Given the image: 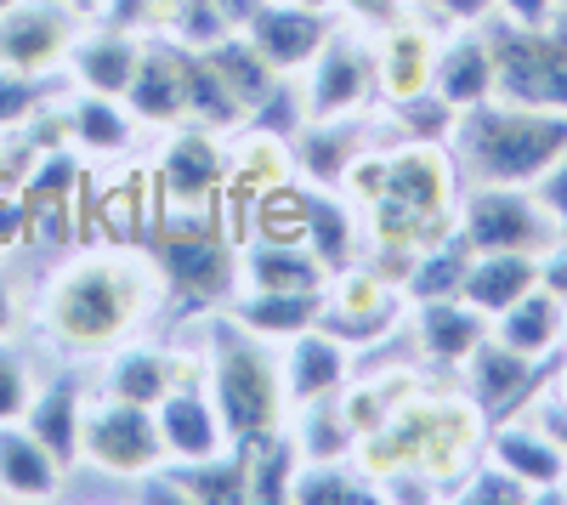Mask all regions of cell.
Instances as JSON below:
<instances>
[{"label":"cell","mask_w":567,"mask_h":505,"mask_svg":"<svg viewBox=\"0 0 567 505\" xmlns=\"http://www.w3.org/2000/svg\"><path fill=\"white\" fill-rule=\"evenodd\" d=\"M159 307H165V279L154 256L131 245H97V250L69 256L40 285L34 336L52 352H63L69 363H80L142 336Z\"/></svg>","instance_id":"6da1fadb"},{"label":"cell","mask_w":567,"mask_h":505,"mask_svg":"<svg viewBox=\"0 0 567 505\" xmlns=\"http://www.w3.org/2000/svg\"><path fill=\"white\" fill-rule=\"evenodd\" d=\"M205 387L216 398V415L227 426V443H261L267 432L284 426L290 403H284V375H278V352L272 341L250 336L239 318H227V307H216V318L205 324Z\"/></svg>","instance_id":"7a4b0ae2"},{"label":"cell","mask_w":567,"mask_h":505,"mask_svg":"<svg viewBox=\"0 0 567 505\" xmlns=\"http://www.w3.org/2000/svg\"><path fill=\"white\" fill-rule=\"evenodd\" d=\"M449 148H454L465 182H516V188H534L567 154V114L488 97L460 114Z\"/></svg>","instance_id":"3957f363"},{"label":"cell","mask_w":567,"mask_h":505,"mask_svg":"<svg viewBox=\"0 0 567 505\" xmlns=\"http://www.w3.org/2000/svg\"><path fill=\"white\" fill-rule=\"evenodd\" d=\"M148 256L176 307H227L239 290V245L216 227V210H165Z\"/></svg>","instance_id":"277c9868"},{"label":"cell","mask_w":567,"mask_h":505,"mask_svg":"<svg viewBox=\"0 0 567 505\" xmlns=\"http://www.w3.org/2000/svg\"><path fill=\"white\" fill-rule=\"evenodd\" d=\"M494 40V97L567 114V7L550 23L488 18Z\"/></svg>","instance_id":"5b68a950"},{"label":"cell","mask_w":567,"mask_h":505,"mask_svg":"<svg viewBox=\"0 0 567 505\" xmlns=\"http://www.w3.org/2000/svg\"><path fill=\"white\" fill-rule=\"evenodd\" d=\"M80 461L91 472H103L114 483H142L165 472V437L148 403H125L109 392H91L85 398V426H80Z\"/></svg>","instance_id":"8992f818"},{"label":"cell","mask_w":567,"mask_h":505,"mask_svg":"<svg viewBox=\"0 0 567 505\" xmlns=\"http://www.w3.org/2000/svg\"><path fill=\"white\" fill-rule=\"evenodd\" d=\"M454 234L471 250H545L561 227L534 188L516 182H465L454 205Z\"/></svg>","instance_id":"52a82bcc"},{"label":"cell","mask_w":567,"mask_h":505,"mask_svg":"<svg viewBox=\"0 0 567 505\" xmlns=\"http://www.w3.org/2000/svg\"><path fill=\"white\" fill-rule=\"evenodd\" d=\"M374 103H381V91H374L369 34L352 23H336V34L301 69V109L307 120H352V114H369Z\"/></svg>","instance_id":"ba28073f"},{"label":"cell","mask_w":567,"mask_h":505,"mask_svg":"<svg viewBox=\"0 0 567 505\" xmlns=\"http://www.w3.org/2000/svg\"><path fill=\"white\" fill-rule=\"evenodd\" d=\"M154 182H159L165 210H216L227 194V131L176 120L159 143Z\"/></svg>","instance_id":"9c48e42d"},{"label":"cell","mask_w":567,"mask_h":505,"mask_svg":"<svg viewBox=\"0 0 567 505\" xmlns=\"http://www.w3.org/2000/svg\"><path fill=\"white\" fill-rule=\"evenodd\" d=\"M403 290L392 279H381L369 261H352L341 272H329V285H323V312H318V330H329L336 341H347L352 352L358 347H374V341H386L398 324H403Z\"/></svg>","instance_id":"30bf717a"},{"label":"cell","mask_w":567,"mask_h":505,"mask_svg":"<svg viewBox=\"0 0 567 505\" xmlns=\"http://www.w3.org/2000/svg\"><path fill=\"white\" fill-rule=\"evenodd\" d=\"M556 358H523V352L499 347L494 336H483L477 352L460 363V370H465V398L477 403V415L488 426L511 421V415H528V409L545 398L550 375H556Z\"/></svg>","instance_id":"8fae6325"},{"label":"cell","mask_w":567,"mask_h":505,"mask_svg":"<svg viewBox=\"0 0 567 505\" xmlns=\"http://www.w3.org/2000/svg\"><path fill=\"white\" fill-rule=\"evenodd\" d=\"M449 29H437L432 18H398L386 29L369 34V58H374V91H381V109L386 103H403V97H420L432 91V69H437V45H443Z\"/></svg>","instance_id":"7c38bea8"},{"label":"cell","mask_w":567,"mask_h":505,"mask_svg":"<svg viewBox=\"0 0 567 505\" xmlns=\"http://www.w3.org/2000/svg\"><path fill=\"white\" fill-rule=\"evenodd\" d=\"M85 18H74L58 0H18L12 12H0V63L18 74L52 80L69 63V45Z\"/></svg>","instance_id":"4fadbf2b"},{"label":"cell","mask_w":567,"mask_h":505,"mask_svg":"<svg viewBox=\"0 0 567 505\" xmlns=\"http://www.w3.org/2000/svg\"><path fill=\"white\" fill-rule=\"evenodd\" d=\"M154 421H159V437H165L171 461H205V454H221L227 449V426H221L216 398L205 387V358L199 352L182 370V381L154 403Z\"/></svg>","instance_id":"5bb4252c"},{"label":"cell","mask_w":567,"mask_h":505,"mask_svg":"<svg viewBox=\"0 0 567 505\" xmlns=\"http://www.w3.org/2000/svg\"><path fill=\"white\" fill-rule=\"evenodd\" d=\"M142 45H148V34L120 29V23H109V18H91V23H80V34H74V45H69L63 74H74L80 91H97V97H125L131 80H136V63H142Z\"/></svg>","instance_id":"9a60e30c"},{"label":"cell","mask_w":567,"mask_h":505,"mask_svg":"<svg viewBox=\"0 0 567 505\" xmlns=\"http://www.w3.org/2000/svg\"><path fill=\"white\" fill-rule=\"evenodd\" d=\"M336 12H318V7H290V0H267V7L245 23L250 45L278 69V74H301L312 58H318V45L336 34Z\"/></svg>","instance_id":"2e32d148"},{"label":"cell","mask_w":567,"mask_h":505,"mask_svg":"<svg viewBox=\"0 0 567 505\" xmlns=\"http://www.w3.org/2000/svg\"><path fill=\"white\" fill-rule=\"evenodd\" d=\"M278 375H284V403L290 409L318 403V398H341L352 381V347L312 324L278 347Z\"/></svg>","instance_id":"e0dca14e"},{"label":"cell","mask_w":567,"mask_h":505,"mask_svg":"<svg viewBox=\"0 0 567 505\" xmlns=\"http://www.w3.org/2000/svg\"><path fill=\"white\" fill-rule=\"evenodd\" d=\"M194 363V352H182V347H165V341H142V336H131V341H120L114 352H103V375H97V392H109V398H125V403H159L176 381H182V370Z\"/></svg>","instance_id":"ac0fdd59"},{"label":"cell","mask_w":567,"mask_h":505,"mask_svg":"<svg viewBox=\"0 0 567 505\" xmlns=\"http://www.w3.org/2000/svg\"><path fill=\"white\" fill-rule=\"evenodd\" d=\"M483 454H488V461H499L505 472H516L539 499H556V488L567 477V454L534 421V409H528V415H511V421H494L488 437H483Z\"/></svg>","instance_id":"d6986e66"},{"label":"cell","mask_w":567,"mask_h":505,"mask_svg":"<svg viewBox=\"0 0 567 505\" xmlns=\"http://www.w3.org/2000/svg\"><path fill=\"white\" fill-rule=\"evenodd\" d=\"M409 336H414V352L425 363L460 370L477 352V341L488 336V318L460 296H432V301H409Z\"/></svg>","instance_id":"ffe728a7"},{"label":"cell","mask_w":567,"mask_h":505,"mask_svg":"<svg viewBox=\"0 0 567 505\" xmlns=\"http://www.w3.org/2000/svg\"><path fill=\"white\" fill-rule=\"evenodd\" d=\"M432 91L454 114H465V109H477V103L494 97V40H488V23L443 34L437 69H432Z\"/></svg>","instance_id":"44dd1931"},{"label":"cell","mask_w":567,"mask_h":505,"mask_svg":"<svg viewBox=\"0 0 567 505\" xmlns=\"http://www.w3.org/2000/svg\"><path fill=\"white\" fill-rule=\"evenodd\" d=\"M296 182H301V176H296ZM301 239H307V250H312L329 272H341V267L363 261V216H358V205H352L341 188L301 182Z\"/></svg>","instance_id":"7402d4cb"},{"label":"cell","mask_w":567,"mask_h":505,"mask_svg":"<svg viewBox=\"0 0 567 505\" xmlns=\"http://www.w3.org/2000/svg\"><path fill=\"white\" fill-rule=\"evenodd\" d=\"M125 109L136 114V125H148V131H171L176 120H187L182 58H176V40L171 34H148L142 63H136V80L125 91Z\"/></svg>","instance_id":"603a6c76"},{"label":"cell","mask_w":567,"mask_h":505,"mask_svg":"<svg viewBox=\"0 0 567 505\" xmlns=\"http://www.w3.org/2000/svg\"><path fill=\"white\" fill-rule=\"evenodd\" d=\"M374 143L363 114L352 120H301L290 131V154H296V176L301 182H318V188H341L347 165Z\"/></svg>","instance_id":"cb8c5ba5"},{"label":"cell","mask_w":567,"mask_h":505,"mask_svg":"<svg viewBox=\"0 0 567 505\" xmlns=\"http://www.w3.org/2000/svg\"><path fill=\"white\" fill-rule=\"evenodd\" d=\"M85 387H80V375L74 370H58L45 387H34V398H29V409H23V426L58 454V461L74 472L80 466V426H85Z\"/></svg>","instance_id":"d4e9b609"},{"label":"cell","mask_w":567,"mask_h":505,"mask_svg":"<svg viewBox=\"0 0 567 505\" xmlns=\"http://www.w3.org/2000/svg\"><path fill=\"white\" fill-rule=\"evenodd\" d=\"M296 182V154H290V136H278L267 125H239L227 131V188H239L250 199Z\"/></svg>","instance_id":"484cf974"},{"label":"cell","mask_w":567,"mask_h":505,"mask_svg":"<svg viewBox=\"0 0 567 505\" xmlns=\"http://www.w3.org/2000/svg\"><path fill=\"white\" fill-rule=\"evenodd\" d=\"M165 483L182 505H250V449L227 443L205 461H165Z\"/></svg>","instance_id":"4316f807"},{"label":"cell","mask_w":567,"mask_h":505,"mask_svg":"<svg viewBox=\"0 0 567 505\" xmlns=\"http://www.w3.org/2000/svg\"><path fill=\"white\" fill-rule=\"evenodd\" d=\"M329 267L307 239H250L239 245V290H323Z\"/></svg>","instance_id":"83f0119b"},{"label":"cell","mask_w":567,"mask_h":505,"mask_svg":"<svg viewBox=\"0 0 567 505\" xmlns=\"http://www.w3.org/2000/svg\"><path fill=\"white\" fill-rule=\"evenodd\" d=\"M69 466L23 421L0 426V494L7 499H58Z\"/></svg>","instance_id":"f1b7e54d"},{"label":"cell","mask_w":567,"mask_h":505,"mask_svg":"<svg viewBox=\"0 0 567 505\" xmlns=\"http://www.w3.org/2000/svg\"><path fill=\"white\" fill-rule=\"evenodd\" d=\"M561 330H567V307L545 285H534L528 296H516L505 312L488 318V336L499 347H511V352H523V358H556L561 352Z\"/></svg>","instance_id":"f546056e"},{"label":"cell","mask_w":567,"mask_h":505,"mask_svg":"<svg viewBox=\"0 0 567 505\" xmlns=\"http://www.w3.org/2000/svg\"><path fill=\"white\" fill-rule=\"evenodd\" d=\"M318 312H323V290H233V301H227V318H239L250 336H261L272 347L312 330Z\"/></svg>","instance_id":"4dcf8cb0"},{"label":"cell","mask_w":567,"mask_h":505,"mask_svg":"<svg viewBox=\"0 0 567 505\" xmlns=\"http://www.w3.org/2000/svg\"><path fill=\"white\" fill-rule=\"evenodd\" d=\"M63 125H69V143L91 159H125L136 148V136H142L125 97H97V91H80V97L63 109Z\"/></svg>","instance_id":"1f68e13d"},{"label":"cell","mask_w":567,"mask_h":505,"mask_svg":"<svg viewBox=\"0 0 567 505\" xmlns=\"http://www.w3.org/2000/svg\"><path fill=\"white\" fill-rule=\"evenodd\" d=\"M539 285V256L534 250H477L465 267L460 301H471L483 318L505 312L516 296H528Z\"/></svg>","instance_id":"d6a6232c"},{"label":"cell","mask_w":567,"mask_h":505,"mask_svg":"<svg viewBox=\"0 0 567 505\" xmlns=\"http://www.w3.org/2000/svg\"><path fill=\"white\" fill-rule=\"evenodd\" d=\"M199 52L216 63V74L227 80V91H233V97H239V109H245V120L272 97V91L284 85V80H290V74H278L261 52H256V45H250V34L245 29H233V34H221L216 45H199Z\"/></svg>","instance_id":"836d02e7"},{"label":"cell","mask_w":567,"mask_h":505,"mask_svg":"<svg viewBox=\"0 0 567 505\" xmlns=\"http://www.w3.org/2000/svg\"><path fill=\"white\" fill-rule=\"evenodd\" d=\"M176 58H182V91H187V120H199L210 131H239L245 109L239 97L227 91V80L216 74V63L199 52V45H182L176 40Z\"/></svg>","instance_id":"e575fe53"},{"label":"cell","mask_w":567,"mask_h":505,"mask_svg":"<svg viewBox=\"0 0 567 505\" xmlns=\"http://www.w3.org/2000/svg\"><path fill=\"white\" fill-rule=\"evenodd\" d=\"M290 505H381V488L358 461H301L290 477Z\"/></svg>","instance_id":"d590c367"},{"label":"cell","mask_w":567,"mask_h":505,"mask_svg":"<svg viewBox=\"0 0 567 505\" xmlns=\"http://www.w3.org/2000/svg\"><path fill=\"white\" fill-rule=\"evenodd\" d=\"M471 250L454 227L443 239H432L420 256H414V267H409V279H403V301H432V296H460V285H465V267H471Z\"/></svg>","instance_id":"8d00e7d4"},{"label":"cell","mask_w":567,"mask_h":505,"mask_svg":"<svg viewBox=\"0 0 567 505\" xmlns=\"http://www.w3.org/2000/svg\"><path fill=\"white\" fill-rule=\"evenodd\" d=\"M296 466H301V449H296L290 426H278L261 443H250V505H284L290 499Z\"/></svg>","instance_id":"74e56055"},{"label":"cell","mask_w":567,"mask_h":505,"mask_svg":"<svg viewBox=\"0 0 567 505\" xmlns=\"http://www.w3.org/2000/svg\"><path fill=\"white\" fill-rule=\"evenodd\" d=\"M403 136L398 143H449L454 136V125H460V114L437 97V91H420V97H403V103H386L381 109Z\"/></svg>","instance_id":"f35d334b"},{"label":"cell","mask_w":567,"mask_h":505,"mask_svg":"<svg viewBox=\"0 0 567 505\" xmlns=\"http://www.w3.org/2000/svg\"><path fill=\"white\" fill-rule=\"evenodd\" d=\"M449 499H460V505H534L539 494L516 477V472H505L499 461H488V454H483V461L454 483Z\"/></svg>","instance_id":"ab89813d"},{"label":"cell","mask_w":567,"mask_h":505,"mask_svg":"<svg viewBox=\"0 0 567 505\" xmlns=\"http://www.w3.org/2000/svg\"><path fill=\"white\" fill-rule=\"evenodd\" d=\"M45 103H52V80H40V74H18L0 63V136L29 125L45 114Z\"/></svg>","instance_id":"60d3db41"},{"label":"cell","mask_w":567,"mask_h":505,"mask_svg":"<svg viewBox=\"0 0 567 505\" xmlns=\"http://www.w3.org/2000/svg\"><path fill=\"white\" fill-rule=\"evenodd\" d=\"M29 398H34L29 363H23V352H18L7 336H0V426H7V421H23Z\"/></svg>","instance_id":"b9f144b4"},{"label":"cell","mask_w":567,"mask_h":505,"mask_svg":"<svg viewBox=\"0 0 567 505\" xmlns=\"http://www.w3.org/2000/svg\"><path fill=\"white\" fill-rule=\"evenodd\" d=\"M420 18H432L437 29H477L488 18H499L494 0H414Z\"/></svg>","instance_id":"7bdbcfd3"},{"label":"cell","mask_w":567,"mask_h":505,"mask_svg":"<svg viewBox=\"0 0 567 505\" xmlns=\"http://www.w3.org/2000/svg\"><path fill=\"white\" fill-rule=\"evenodd\" d=\"M409 12H414V0H336V18L352 23V29H363V34L386 29V23H398Z\"/></svg>","instance_id":"ee69618b"},{"label":"cell","mask_w":567,"mask_h":505,"mask_svg":"<svg viewBox=\"0 0 567 505\" xmlns=\"http://www.w3.org/2000/svg\"><path fill=\"white\" fill-rule=\"evenodd\" d=\"M539 285L567 307V234H556V239L539 250Z\"/></svg>","instance_id":"f6af8a7d"},{"label":"cell","mask_w":567,"mask_h":505,"mask_svg":"<svg viewBox=\"0 0 567 505\" xmlns=\"http://www.w3.org/2000/svg\"><path fill=\"white\" fill-rule=\"evenodd\" d=\"M534 194L545 199V210L556 216V227L567 234V154H561V159H556V165H550V171L534 182Z\"/></svg>","instance_id":"bcb514c9"},{"label":"cell","mask_w":567,"mask_h":505,"mask_svg":"<svg viewBox=\"0 0 567 505\" xmlns=\"http://www.w3.org/2000/svg\"><path fill=\"white\" fill-rule=\"evenodd\" d=\"M505 23H550L561 12V0H494Z\"/></svg>","instance_id":"7dc6e473"},{"label":"cell","mask_w":567,"mask_h":505,"mask_svg":"<svg viewBox=\"0 0 567 505\" xmlns=\"http://www.w3.org/2000/svg\"><path fill=\"white\" fill-rule=\"evenodd\" d=\"M534 421H539V426H545V432H550V437L561 443V454H567V403L545 392V398L534 403Z\"/></svg>","instance_id":"c3c4849f"},{"label":"cell","mask_w":567,"mask_h":505,"mask_svg":"<svg viewBox=\"0 0 567 505\" xmlns=\"http://www.w3.org/2000/svg\"><path fill=\"white\" fill-rule=\"evenodd\" d=\"M18 330V296L7 285V272H0V336H12Z\"/></svg>","instance_id":"681fc988"},{"label":"cell","mask_w":567,"mask_h":505,"mask_svg":"<svg viewBox=\"0 0 567 505\" xmlns=\"http://www.w3.org/2000/svg\"><path fill=\"white\" fill-rule=\"evenodd\" d=\"M216 7H221V12L233 18V29H245V23H250V18H256L261 7H267V0H216Z\"/></svg>","instance_id":"f907efd6"},{"label":"cell","mask_w":567,"mask_h":505,"mask_svg":"<svg viewBox=\"0 0 567 505\" xmlns=\"http://www.w3.org/2000/svg\"><path fill=\"white\" fill-rule=\"evenodd\" d=\"M58 7H69V12L85 18V23H91V18H103V0H58Z\"/></svg>","instance_id":"816d5d0a"},{"label":"cell","mask_w":567,"mask_h":505,"mask_svg":"<svg viewBox=\"0 0 567 505\" xmlns=\"http://www.w3.org/2000/svg\"><path fill=\"white\" fill-rule=\"evenodd\" d=\"M290 7H318V12H336V0H290Z\"/></svg>","instance_id":"f5cc1de1"},{"label":"cell","mask_w":567,"mask_h":505,"mask_svg":"<svg viewBox=\"0 0 567 505\" xmlns=\"http://www.w3.org/2000/svg\"><path fill=\"white\" fill-rule=\"evenodd\" d=\"M12 7H18V0H0V12H12Z\"/></svg>","instance_id":"db71d44e"},{"label":"cell","mask_w":567,"mask_h":505,"mask_svg":"<svg viewBox=\"0 0 567 505\" xmlns=\"http://www.w3.org/2000/svg\"><path fill=\"white\" fill-rule=\"evenodd\" d=\"M556 499H567V477H561V488H556Z\"/></svg>","instance_id":"11a10c76"},{"label":"cell","mask_w":567,"mask_h":505,"mask_svg":"<svg viewBox=\"0 0 567 505\" xmlns=\"http://www.w3.org/2000/svg\"><path fill=\"white\" fill-rule=\"evenodd\" d=\"M561 352H567V330H561Z\"/></svg>","instance_id":"9f6ffc18"},{"label":"cell","mask_w":567,"mask_h":505,"mask_svg":"<svg viewBox=\"0 0 567 505\" xmlns=\"http://www.w3.org/2000/svg\"><path fill=\"white\" fill-rule=\"evenodd\" d=\"M561 7H567V0H561Z\"/></svg>","instance_id":"6f0895ef"}]
</instances>
